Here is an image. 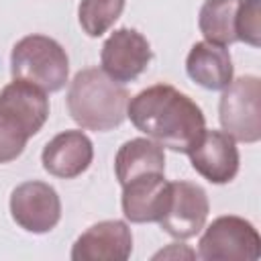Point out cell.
<instances>
[{"label":"cell","mask_w":261,"mask_h":261,"mask_svg":"<svg viewBox=\"0 0 261 261\" xmlns=\"http://www.w3.org/2000/svg\"><path fill=\"white\" fill-rule=\"evenodd\" d=\"M126 116L163 149L188 153L206 130L202 108L169 84H155L128 100Z\"/></svg>","instance_id":"cell-1"},{"label":"cell","mask_w":261,"mask_h":261,"mask_svg":"<svg viewBox=\"0 0 261 261\" xmlns=\"http://www.w3.org/2000/svg\"><path fill=\"white\" fill-rule=\"evenodd\" d=\"M128 100V90L98 67L77 71L67 88V110L86 130L106 133L120 126Z\"/></svg>","instance_id":"cell-2"},{"label":"cell","mask_w":261,"mask_h":261,"mask_svg":"<svg viewBox=\"0 0 261 261\" xmlns=\"http://www.w3.org/2000/svg\"><path fill=\"white\" fill-rule=\"evenodd\" d=\"M49 118L47 92L35 84L12 80L0 92V163H10L22 155Z\"/></svg>","instance_id":"cell-3"},{"label":"cell","mask_w":261,"mask_h":261,"mask_svg":"<svg viewBox=\"0 0 261 261\" xmlns=\"http://www.w3.org/2000/svg\"><path fill=\"white\" fill-rule=\"evenodd\" d=\"M198 29L216 45H261V0H206L198 14Z\"/></svg>","instance_id":"cell-4"},{"label":"cell","mask_w":261,"mask_h":261,"mask_svg":"<svg viewBox=\"0 0 261 261\" xmlns=\"http://www.w3.org/2000/svg\"><path fill=\"white\" fill-rule=\"evenodd\" d=\"M10 73L12 80L35 84L45 92H59L69 75V59L55 39L27 35L12 47Z\"/></svg>","instance_id":"cell-5"},{"label":"cell","mask_w":261,"mask_h":261,"mask_svg":"<svg viewBox=\"0 0 261 261\" xmlns=\"http://www.w3.org/2000/svg\"><path fill=\"white\" fill-rule=\"evenodd\" d=\"M218 118L222 130L234 141L257 143L261 139V80L257 75L232 80L220 96Z\"/></svg>","instance_id":"cell-6"},{"label":"cell","mask_w":261,"mask_h":261,"mask_svg":"<svg viewBox=\"0 0 261 261\" xmlns=\"http://www.w3.org/2000/svg\"><path fill=\"white\" fill-rule=\"evenodd\" d=\"M198 257L204 261H257L261 257L259 232L241 216H218L200 237Z\"/></svg>","instance_id":"cell-7"},{"label":"cell","mask_w":261,"mask_h":261,"mask_svg":"<svg viewBox=\"0 0 261 261\" xmlns=\"http://www.w3.org/2000/svg\"><path fill=\"white\" fill-rule=\"evenodd\" d=\"M10 216L22 230L45 234L61 220L59 194L45 181H22L10 194Z\"/></svg>","instance_id":"cell-8"},{"label":"cell","mask_w":261,"mask_h":261,"mask_svg":"<svg viewBox=\"0 0 261 261\" xmlns=\"http://www.w3.org/2000/svg\"><path fill=\"white\" fill-rule=\"evenodd\" d=\"M210 202L206 190L192 181H169V200L163 216L157 220L159 226L173 239H192L196 237L208 218Z\"/></svg>","instance_id":"cell-9"},{"label":"cell","mask_w":261,"mask_h":261,"mask_svg":"<svg viewBox=\"0 0 261 261\" xmlns=\"http://www.w3.org/2000/svg\"><path fill=\"white\" fill-rule=\"evenodd\" d=\"M153 51L149 41L135 29H116L102 45L100 65L106 75L124 84L137 80L151 63Z\"/></svg>","instance_id":"cell-10"},{"label":"cell","mask_w":261,"mask_h":261,"mask_svg":"<svg viewBox=\"0 0 261 261\" xmlns=\"http://www.w3.org/2000/svg\"><path fill=\"white\" fill-rule=\"evenodd\" d=\"M192 167L210 184H228L239 173L237 141L224 130H204L200 141L188 151Z\"/></svg>","instance_id":"cell-11"},{"label":"cell","mask_w":261,"mask_h":261,"mask_svg":"<svg viewBox=\"0 0 261 261\" xmlns=\"http://www.w3.org/2000/svg\"><path fill=\"white\" fill-rule=\"evenodd\" d=\"M133 253V232L122 220H100L86 228L71 247L73 261H126Z\"/></svg>","instance_id":"cell-12"},{"label":"cell","mask_w":261,"mask_h":261,"mask_svg":"<svg viewBox=\"0 0 261 261\" xmlns=\"http://www.w3.org/2000/svg\"><path fill=\"white\" fill-rule=\"evenodd\" d=\"M94 159V145L82 130H63L55 135L41 153L43 169L61 179L82 175Z\"/></svg>","instance_id":"cell-13"},{"label":"cell","mask_w":261,"mask_h":261,"mask_svg":"<svg viewBox=\"0 0 261 261\" xmlns=\"http://www.w3.org/2000/svg\"><path fill=\"white\" fill-rule=\"evenodd\" d=\"M169 200V181L165 173H145L122 186V214L135 224L157 222Z\"/></svg>","instance_id":"cell-14"},{"label":"cell","mask_w":261,"mask_h":261,"mask_svg":"<svg viewBox=\"0 0 261 261\" xmlns=\"http://www.w3.org/2000/svg\"><path fill=\"white\" fill-rule=\"evenodd\" d=\"M186 71L206 90H224L232 82V59L226 47L200 41L186 57Z\"/></svg>","instance_id":"cell-15"},{"label":"cell","mask_w":261,"mask_h":261,"mask_svg":"<svg viewBox=\"0 0 261 261\" xmlns=\"http://www.w3.org/2000/svg\"><path fill=\"white\" fill-rule=\"evenodd\" d=\"M114 173L120 186L145 173H165V151L151 139H130L114 157Z\"/></svg>","instance_id":"cell-16"},{"label":"cell","mask_w":261,"mask_h":261,"mask_svg":"<svg viewBox=\"0 0 261 261\" xmlns=\"http://www.w3.org/2000/svg\"><path fill=\"white\" fill-rule=\"evenodd\" d=\"M126 0H82L77 18L88 37H102L122 14Z\"/></svg>","instance_id":"cell-17"},{"label":"cell","mask_w":261,"mask_h":261,"mask_svg":"<svg viewBox=\"0 0 261 261\" xmlns=\"http://www.w3.org/2000/svg\"><path fill=\"white\" fill-rule=\"evenodd\" d=\"M194 259L196 257V253L192 251V249H188L186 245H181V243H171L169 247H165V249H161L159 253H155L153 255V259Z\"/></svg>","instance_id":"cell-18"}]
</instances>
